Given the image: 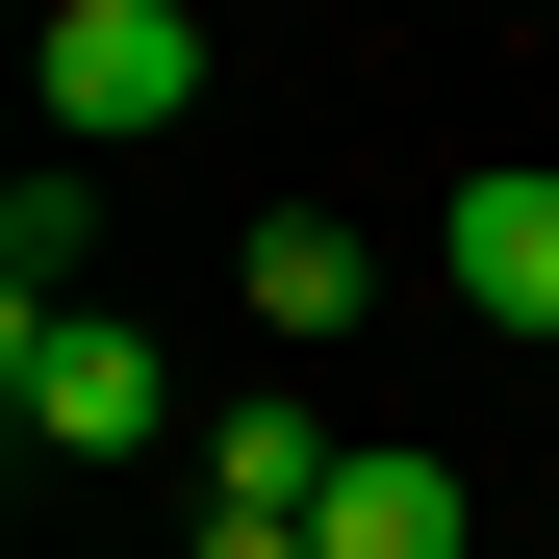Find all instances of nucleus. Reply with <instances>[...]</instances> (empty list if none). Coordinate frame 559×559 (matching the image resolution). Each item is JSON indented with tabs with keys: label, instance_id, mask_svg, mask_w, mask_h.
<instances>
[{
	"label": "nucleus",
	"instance_id": "1",
	"mask_svg": "<svg viewBox=\"0 0 559 559\" xmlns=\"http://www.w3.org/2000/svg\"><path fill=\"white\" fill-rule=\"evenodd\" d=\"M0 407H26V457H153V331L128 306H0Z\"/></svg>",
	"mask_w": 559,
	"mask_h": 559
},
{
	"label": "nucleus",
	"instance_id": "2",
	"mask_svg": "<svg viewBox=\"0 0 559 559\" xmlns=\"http://www.w3.org/2000/svg\"><path fill=\"white\" fill-rule=\"evenodd\" d=\"M51 128L76 153H103V128H178V103H204V26H178V0H51Z\"/></svg>",
	"mask_w": 559,
	"mask_h": 559
},
{
	"label": "nucleus",
	"instance_id": "3",
	"mask_svg": "<svg viewBox=\"0 0 559 559\" xmlns=\"http://www.w3.org/2000/svg\"><path fill=\"white\" fill-rule=\"evenodd\" d=\"M457 306L559 356V178H534V153H509V178H457Z\"/></svg>",
	"mask_w": 559,
	"mask_h": 559
},
{
	"label": "nucleus",
	"instance_id": "4",
	"mask_svg": "<svg viewBox=\"0 0 559 559\" xmlns=\"http://www.w3.org/2000/svg\"><path fill=\"white\" fill-rule=\"evenodd\" d=\"M457 509H484L457 457H356V484L306 509V559H457Z\"/></svg>",
	"mask_w": 559,
	"mask_h": 559
},
{
	"label": "nucleus",
	"instance_id": "5",
	"mask_svg": "<svg viewBox=\"0 0 559 559\" xmlns=\"http://www.w3.org/2000/svg\"><path fill=\"white\" fill-rule=\"evenodd\" d=\"M356 306H382V254H356L331 204H280V229H254V331L306 356V331H356Z\"/></svg>",
	"mask_w": 559,
	"mask_h": 559
},
{
	"label": "nucleus",
	"instance_id": "6",
	"mask_svg": "<svg viewBox=\"0 0 559 559\" xmlns=\"http://www.w3.org/2000/svg\"><path fill=\"white\" fill-rule=\"evenodd\" d=\"M204 559H306V509H229V484H204Z\"/></svg>",
	"mask_w": 559,
	"mask_h": 559
}]
</instances>
